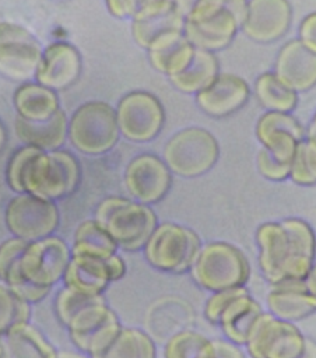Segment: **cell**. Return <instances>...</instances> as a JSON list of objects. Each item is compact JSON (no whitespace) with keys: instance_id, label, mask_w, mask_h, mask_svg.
<instances>
[{"instance_id":"cell-16","label":"cell","mask_w":316,"mask_h":358,"mask_svg":"<svg viewBox=\"0 0 316 358\" xmlns=\"http://www.w3.org/2000/svg\"><path fill=\"white\" fill-rule=\"evenodd\" d=\"M126 270V263L117 253L103 259L71 256L62 280L64 287L96 295L103 294L110 282L122 280Z\"/></svg>"},{"instance_id":"cell-11","label":"cell","mask_w":316,"mask_h":358,"mask_svg":"<svg viewBox=\"0 0 316 358\" xmlns=\"http://www.w3.org/2000/svg\"><path fill=\"white\" fill-rule=\"evenodd\" d=\"M116 122L120 136L133 143H148L162 130L165 109L151 92L133 91L117 103Z\"/></svg>"},{"instance_id":"cell-15","label":"cell","mask_w":316,"mask_h":358,"mask_svg":"<svg viewBox=\"0 0 316 358\" xmlns=\"http://www.w3.org/2000/svg\"><path fill=\"white\" fill-rule=\"evenodd\" d=\"M123 183L133 200L152 206L168 194L172 186V172L162 158L144 152L129 161Z\"/></svg>"},{"instance_id":"cell-26","label":"cell","mask_w":316,"mask_h":358,"mask_svg":"<svg viewBox=\"0 0 316 358\" xmlns=\"http://www.w3.org/2000/svg\"><path fill=\"white\" fill-rule=\"evenodd\" d=\"M67 122L66 113L59 109L53 116L42 122H31L17 116L14 130L24 144L42 151H53L62 148L67 138Z\"/></svg>"},{"instance_id":"cell-36","label":"cell","mask_w":316,"mask_h":358,"mask_svg":"<svg viewBox=\"0 0 316 358\" xmlns=\"http://www.w3.org/2000/svg\"><path fill=\"white\" fill-rule=\"evenodd\" d=\"M31 303L17 296L4 282H0V337L17 323L29 322Z\"/></svg>"},{"instance_id":"cell-33","label":"cell","mask_w":316,"mask_h":358,"mask_svg":"<svg viewBox=\"0 0 316 358\" xmlns=\"http://www.w3.org/2000/svg\"><path fill=\"white\" fill-rule=\"evenodd\" d=\"M164 358H217L213 338L183 329L168 338L164 347Z\"/></svg>"},{"instance_id":"cell-27","label":"cell","mask_w":316,"mask_h":358,"mask_svg":"<svg viewBox=\"0 0 316 358\" xmlns=\"http://www.w3.org/2000/svg\"><path fill=\"white\" fill-rule=\"evenodd\" d=\"M13 105L17 116L31 122L46 120L60 109L56 91L36 81H25L18 85L13 95Z\"/></svg>"},{"instance_id":"cell-46","label":"cell","mask_w":316,"mask_h":358,"mask_svg":"<svg viewBox=\"0 0 316 358\" xmlns=\"http://www.w3.org/2000/svg\"><path fill=\"white\" fill-rule=\"evenodd\" d=\"M53 358H89L84 352H77V351H56V355Z\"/></svg>"},{"instance_id":"cell-28","label":"cell","mask_w":316,"mask_h":358,"mask_svg":"<svg viewBox=\"0 0 316 358\" xmlns=\"http://www.w3.org/2000/svg\"><path fill=\"white\" fill-rule=\"evenodd\" d=\"M218 73L220 64L214 52L194 48V53L189 64L180 73L168 78L178 91L196 94L208 87Z\"/></svg>"},{"instance_id":"cell-13","label":"cell","mask_w":316,"mask_h":358,"mask_svg":"<svg viewBox=\"0 0 316 358\" xmlns=\"http://www.w3.org/2000/svg\"><path fill=\"white\" fill-rule=\"evenodd\" d=\"M71 343L89 358L99 355L117 336L122 323L108 302L84 308L66 326Z\"/></svg>"},{"instance_id":"cell-18","label":"cell","mask_w":316,"mask_h":358,"mask_svg":"<svg viewBox=\"0 0 316 358\" xmlns=\"http://www.w3.org/2000/svg\"><path fill=\"white\" fill-rule=\"evenodd\" d=\"M256 137L277 161L289 165L305 129L291 113L267 110L256 123Z\"/></svg>"},{"instance_id":"cell-49","label":"cell","mask_w":316,"mask_h":358,"mask_svg":"<svg viewBox=\"0 0 316 358\" xmlns=\"http://www.w3.org/2000/svg\"><path fill=\"white\" fill-rule=\"evenodd\" d=\"M151 1H154V0H140V7L144 6V4H147V3H151Z\"/></svg>"},{"instance_id":"cell-12","label":"cell","mask_w":316,"mask_h":358,"mask_svg":"<svg viewBox=\"0 0 316 358\" xmlns=\"http://www.w3.org/2000/svg\"><path fill=\"white\" fill-rule=\"evenodd\" d=\"M42 45L24 27L0 22V76L13 81H31L35 77Z\"/></svg>"},{"instance_id":"cell-21","label":"cell","mask_w":316,"mask_h":358,"mask_svg":"<svg viewBox=\"0 0 316 358\" xmlns=\"http://www.w3.org/2000/svg\"><path fill=\"white\" fill-rule=\"evenodd\" d=\"M183 25L185 15L175 6L173 0H154L141 6L131 17L133 39L144 49L165 32H183Z\"/></svg>"},{"instance_id":"cell-42","label":"cell","mask_w":316,"mask_h":358,"mask_svg":"<svg viewBox=\"0 0 316 358\" xmlns=\"http://www.w3.org/2000/svg\"><path fill=\"white\" fill-rule=\"evenodd\" d=\"M309 49L316 52V14L312 13L306 15L299 25V38Z\"/></svg>"},{"instance_id":"cell-29","label":"cell","mask_w":316,"mask_h":358,"mask_svg":"<svg viewBox=\"0 0 316 358\" xmlns=\"http://www.w3.org/2000/svg\"><path fill=\"white\" fill-rule=\"evenodd\" d=\"M3 337L13 358H53L57 351L29 322L14 324Z\"/></svg>"},{"instance_id":"cell-24","label":"cell","mask_w":316,"mask_h":358,"mask_svg":"<svg viewBox=\"0 0 316 358\" xmlns=\"http://www.w3.org/2000/svg\"><path fill=\"white\" fill-rule=\"evenodd\" d=\"M151 66L168 77L180 73L192 60L194 46L183 32L171 31L155 38L147 48Z\"/></svg>"},{"instance_id":"cell-9","label":"cell","mask_w":316,"mask_h":358,"mask_svg":"<svg viewBox=\"0 0 316 358\" xmlns=\"http://www.w3.org/2000/svg\"><path fill=\"white\" fill-rule=\"evenodd\" d=\"M306 338L295 323L261 312L250 329L245 348L250 358H299Z\"/></svg>"},{"instance_id":"cell-8","label":"cell","mask_w":316,"mask_h":358,"mask_svg":"<svg viewBox=\"0 0 316 358\" xmlns=\"http://www.w3.org/2000/svg\"><path fill=\"white\" fill-rule=\"evenodd\" d=\"M220 145L206 129L192 126L176 131L165 144L162 159L180 178H197L207 173L218 161Z\"/></svg>"},{"instance_id":"cell-30","label":"cell","mask_w":316,"mask_h":358,"mask_svg":"<svg viewBox=\"0 0 316 358\" xmlns=\"http://www.w3.org/2000/svg\"><path fill=\"white\" fill-rule=\"evenodd\" d=\"M117 250L115 241L94 218L78 224L70 248L71 256H92L101 259L117 253Z\"/></svg>"},{"instance_id":"cell-10","label":"cell","mask_w":316,"mask_h":358,"mask_svg":"<svg viewBox=\"0 0 316 358\" xmlns=\"http://www.w3.org/2000/svg\"><path fill=\"white\" fill-rule=\"evenodd\" d=\"M4 222L13 236L32 242L53 235L60 224V213L56 201L17 193L6 206Z\"/></svg>"},{"instance_id":"cell-1","label":"cell","mask_w":316,"mask_h":358,"mask_svg":"<svg viewBox=\"0 0 316 358\" xmlns=\"http://www.w3.org/2000/svg\"><path fill=\"white\" fill-rule=\"evenodd\" d=\"M257 263L267 284L302 281L315 268V232L298 217L263 222L254 234Z\"/></svg>"},{"instance_id":"cell-2","label":"cell","mask_w":316,"mask_h":358,"mask_svg":"<svg viewBox=\"0 0 316 358\" xmlns=\"http://www.w3.org/2000/svg\"><path fill=\"white\" fill-rule=\"evenodd\" d=\"M81 179L77 158L62 148L42 151L24 144L8 158L6 180L15 193H29L57 201L71 196Z\"/></svg>"},{"instance_id":"cell-17","label":"cell","mask_w":316,"mask_h":358,"mask_svg":"<svg viewBox=\"0 0 316 358\" xmlns=\"http://www.w3.org/2000/svg\"><path fill=\"white\" fill-rule=\"evenodd\" d=\"M292 20L288 0H247L242 32L254 42L271 43L282 38Z\"/></svg>"},{"instance_id":"cell-35","label":"cell","mask_w":316,"mask_h":358,"mask_svg":"<svg viewBox=\"0 0 316 358\" xmlns=\"http://www.w3.org/2000/svg\"><path fill=\"white\" fill-rule=\"evenodd\" d=\"M99 302H106L103 294H85L69 287H63L55 298V312L59 322L66 327L78 312Z\"/></svg>"},{"instance_id":"cell-39","label":"cell","mask_w":316,"mask_h":358,"mask_svg":"<svg viewBox=\"0 0 316 358\" xmlns=\"http://www.w3.org/2000/svg\"><path fill=\"white\" fill-rule=\"evenodd\" d=\"M256 166L259 173L271 182H282L288 179L289 165L277 161L266 148H261L256 155Z\"/></svg>"},{"instance_id":"cell-48","label":"cell","mask_w":316,"mask_h":358,"mask_svg":"<svg viewBox=\"0 0 316 358\" xmlns=\"http://www.w3.org/2000/svg\"><path fill=\"white\" fill-rule=\"evenodd\" d=\"M6 141H7V130H6L4 124L0 122V152L6 145Z\"/></svg>"},{"instance_id":"cell-45","label":"cell","mask_w":316,"mask_h":358,"mask_svg":"<svg viewBox=\"0 0 316 358\" xmlns=\"http://www.w3.org/2000/svg\"><path fill=\"white\" fill-rule=\"evenodd\" d=\"M196 1H197V0H173L175 6L180 10V13H182L183 15H186V14L190 11V8L193 7V4H194Z\"/></svg>"},{"instance_id":"cell-37","label":"cell","mask_w":316,"mask_h":358,"mask_svg":"<svg viewBox=\"0 0 316 358\" xmlns=\"http://www.w3.org/2000/svg\"><path fill=\"white\" fill-rule=\"evenodd\" d=\"M18 262L8 270L3 282L22 301H25L31 305L41 302L50 292L52 288L36 285V284L28 281L25 277H22V274L20 273V268H18Z\"/></svg>"},{"instance_id":"cell-38","label":"cell","mask_w":316,"mask_h":358,"mask_svg":"<svg viewBox=\"0 0 316 358\" xmlns=\"http://www.w3.org/2000/svg\"><path fill=\"white\" fill-rule=\"evenodd\" d=\"M245 291H247L246 285L211 292V296L206 301V305H204V309H203V315H204L206 320H207L208 323L217 326V322H218V317H220L222 309H224L235 296L240 295V294L245 292Z\"/></svg>"},{"instance_id":"cell-14","label":"cell","mask_w":316,"mask_h":358,"mask_svg":"<svg viewBox=\"0 0 316 358\" xmlns=\"http://www.w3.org/2000/svg\"><path fill=\"white\" fill-rule=\"evenodd\" d=\"M70 259L71 252L66 241L49 235L28 242L20 257L18 268L28 281L52 288L63 278Z\"/></svg>"},{"instance_id":"cell-31","label":"cell","mask_w":316,"mask_h":358,"mask_svg":"<svg viewBox=\"0 0 316 358\" xmlns=\"http://www.w3.org/2000/svg\"><path fill=\"white\" fill-rule=\"evenodd\" d=\"M94 358H157V348L144 330L122 326L112 343Z\"/></svg>"},{"instance_id":"cell-44","label":"cell","mask_w":316,"mask_h":358,"mask_svg":"<svg viewBox=\"0 0 316 358\" xmlns=\"http://www.w3.org/2000/svg\"><path fill=\"white\" fill-rule=\"evenodd\" d=\"M299 358H316V344L312 338H306V347Z\"/></svg>"},{"instance_id":"cell-41","label":"cell","mask_w":316,"mask_h":358,"mask_svg":"<svg viewBox=\"0 0 316 358\" xmlns=\"http://www.w3.org/2000/svg\"><path fill=\"white\" fill-rule=\"evenodd\" d=\"M108 11L116 18H131L140 8V0H105Z\"/></svg>"},{"instance_id":"cell-32","label":"cell","mask_w":316,"mask_h":358,"mask_svg":"<svg viewBox=\"0 0 316 358\" xmlns=\"http://www.w3.org/2000/svg\"><path fill=\"white\" fill-rule=\"evenodd\" d=\"M256 98L266 110L291 113L298 103V92L281 83L274 73H263L254 83Z\"/></svg>"},{"instance_id":"cell-50","label":"cell","mask_w":316,"mask_h":358,"mask_svg":"<svg viewBox=\"0 0 316 358\" xmlns=\"http://www.w3.org/2000/svg\"><path fill=\"white\" fill-rule=\"evenodd\" d=\"M56 1H67V0H56Z\"/></svg>"},{"instance_id":"cell-6","label":"cell","mask_w":316,"mask_h":358,"mask_svg":"<svg viewBox=\"0 0 316 358\" xmlns=\"http://www.w3.org/2000/svg\"><path fill=\"white\" fill-rule=\"evenodd\" d=\"M201 245L200 236L192 228L162 222L155 227L141 250L152 268L168 274H185L190 270Z\"/></svg>"},{"instance_id":"cell-47","label":"cell","mask_w":316,"mask_h":358,"mask_svg":"<svg viewBox=\"0 0 316 358\" xmlns=\"http://www.w3.org/2000/svg\"><path fill=\"white\" fill-rule=\"evenodd\" d=\"M0 358H13L7 347V343L6 340H3V337H0Z\"/></svg>"},{"instance_id":"cell-25","label":"cell","mask_w":316,"mask_h":358,"mask_svg":"<svg viewBox=\"0 0 316 358\" xmlns=\"http://www.w3.org/2000/svg\"><path fill=\"white\" fill-rule=\"evenodd\" d=\"M263 312L260 303L250 295L249 289L235 296L221 312L217 326L221 329L224 337L236 344L245 345L250 329Z\"/></svg>"},{"instance_id":"cell-40","label":"cell","mask_w":316,"mask_h":358,"mask_svg":"<svg viewBox=\"0 0 316 358\" xmlns=\"http://www.w3.org/2000/svg\"><path fill=\"white\" fill-rule=\"evenodd\" d=\"M28 245L27 241L11 236L0 243V281L3 282L8 270L20 260L25 246Z\"/></svg>"},{"instance_id":"cell-23","label":"cell","mask_w":316,"mask_h":358,"mask_svg":"<svg viewBox=\"0 0 316 358\" xmlns=\"http://www.w3.org/2000/svg\"><path fill=\"white\" fill-rule=\"evenodd\" d=\"M266 302L273 316L291 323L312 316L316 309V295L308 291L305 280L271 285Z\"/></svg>"},{"instance_id":"cell-19","label":"cell","mask_w":316,"mask_h":358,"mask_svg":"<svg viewBox=\"0 0 316 358\" xmlns=\"http://www.w3.org/2000/svg\"><path fill=\"white\" fill-rule=\"evenodd\" d=\"M81 70L82 60L77 48L69 42H53L42 50L34 78L57 92L71 87L80 78Z\"/></svg>"},{"instance_id":"cell-22","label":"cell","mask_w":316,"mask_h":358,"mask_svg":"<svg viewBox=\"0 0 316 358\" xmlns=\"http://www.w3.org/2000/svg\"><path fill=\"white\" fill-rule=\"evenodd\" d=\"M274 74L295 92L310 90L316 83V52L299 39L287 42L277 55Z\"/></svg>"},{"instance_id":"cell-34","label":"cell","mask_w":316,"mask_h":358,"mask_svg":"<svg viewBox=\"0 0 316 358\" xmlns=\"http://www.w3.org/2000/svg\"><path fill=\"white\" fill-rule=\"evenodd\" d=\"M288 178L298 186L316 185V140L303 138L296 144L289 162Z\"/></svg>"},{"instance_id":"cell-43","label":"cell","mask_w":316,"mask_h":358,"mask_svg":"<svg viewBox=\"0 0 316 358\" xmlns=\"http://www.w3.org/2000/svg\"><path fill=\"white\" fill-rule=\"evenodd\" d=\"M217 351V358H246L240 345H236L227 338H213Z\"/></svg>"},{"instance_id":"cell-7","label":"cell","mask_w":316,"mask_h":358,"mask_svg":"<svg viewBox=\"0 0 316 358\" xmlns=\"http://www.w3.org/2000/svg\"><path fill=\"white\" fill-rule=\"evenodd\" d=\"M119 137L115 108L103 101H89L80 105L67 122L69 141L85 155L109 152Z\"/></svg>"},{"instance_id":"cell-20","label":"cell","mask_w":316,"mask_h":358,"mask_svg":"<svg viewBox=\"0 0 316 358\" xmlns=\"http://www.w3.org/2000/svg\"><path fill=\"white\" fill-rule=\"evenodd\" d=\"M250 96L247 83L231 73H218L214 81L196 92V103L211 117H227L245 106Z\"/></svg>"},{"instance_id":"cell-4","label":"cell","mask_w":316,"mask_h":358,"mask_svg":"<svg viewBox=\"0 0 316 358\" xmlns=\"http://www.w3.org/2000/svg\"><path fill=\"white\" fill-rule=\"evenodd\" d=\"M94 220L106 229L117 249L129 253L141 250L158 225V217L151 206L123 196L101 200Z\"/></svg>"},{"instance_id":"cell-5","label":"cell","mask_w":316,"mask_h":358,"mask_svg":"<svg viewBox=\"0 0 316 358\" xmlns=\"http://www.w3.org/2000/svg\"><path fill=\"white\" fill-rule=\"evenodd\" d=\"M189 274L200 288L215 292L246 285L250 264L238 246L224 241H211L201 245Z\"/></svg>"},{"instance_id":"cell-3","label":"cell","mask_w":316,"mask_h":358,"mask_svg":"<svg viewBox=\"0 0 316 358\" xmlns=\"http://www.w3.org/2000/svg\"><path fill=\"white\" fill-rule=\"evenodd\" d=\"M247 0H197L185 15L183 35L197 49L227 48L246 17Z\"/></svg>"}]
</instances>
